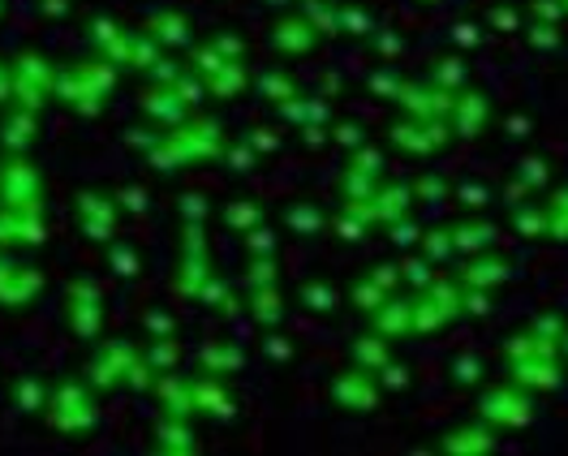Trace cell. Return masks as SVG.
<instances>
[{"instance_id":"cell-1","label":"cell","mask_w":568,"mask_h":456,"mask_svg":"<svg viewBox=\"0 0 568 456\" xmlns=\"http://www.w3.org/2000/svg\"><path fill=\"white\" fill-rule=\"evenodd\" d=\"M500 353L509 362V375L521 388H530V392H556L565 384V353H560V344L538 341L530 328L512 332L509 341L500 344Z\"/></svg>"},{"instance_id":"cell-2","label":"cell","mask_w":568,"mask_h":456,"mask_svg":"<svg viewBox=\"0 0 568 456\" xmlns=\"http://www.w3.org/2000/svg\"><path fill=\"white\" fill-rule=\"evenodd\" d=\"M538 404H534V392L521 388L516 379L512 384H500V388H487L482 400H478V418H487L496 431H525L534 422Z\"/></svg>"},{"instance_id":"cell-3","label":"cell","mask_w":568,"mask_h":456,"mask_svg":"<svg viewBox=\"0 0 568 456\" xmlns=\"http://www.w3.org/2000/svg\"><path fill=\"white\" fill-rule=\"evenodd\" d=\"M461 281H431L413 297V323H418V337L427 332H444L448 323H456L465 310H461Z\"/></svg>"},{"instance_id":"cell-4","label":"cell","mask_w":568,"mask_h":456,"mask_svg":"<svg viewBox=\"0 0 568 456\" xmlns=\"http://www.w3.org/2000/svg\"><path fill=\"white\" fill-rule=\"evenodd\" d=\"M453 138H456L453 121H422V116H405V121H397V125L388 129V142L400 147L405 156H418V160L440 156Z\"/></svg>"},{"instance_id":"cell-5","label":"cell","mask_w":568,"mask_h":456,"mask_svg":"<svg viewBox=\"0 0 568 456\" xmlns=\"http://www.w3.org/2000/svg\"><path fill=\"white\" fill-rule=\"evenodd\" d=\"M379 397H384V384H379V375L366 371V366H349V371H341V375L332 379V400H337L341 409L371 413V409H379Z\"/></svg>"},{"instance_id":"cell-6","label":"cell","mask_w":568,"mask_h":456,"mask_svg":"<svg viewBox=\"0 0 568 456\" xmlns=\"http://www.w3.org/2000/svg\"><path fill=\"white\" fill-rule=\"evenodd\" d=\"M435 448L448 456H491L500 448V431L487 418H478V422H465V426H453L448 435H440Z\"/></svg>"},{"instance_id":"cell-7","label":"cell","mask_w":568,"mask_h":456,"mask_svg":"<svg viewBox=\"0 0 568 456\" xmlns=\"http://www.w3.org/2000/svg\"><path fill=\"white\" fill-rule=\"evenodd\" d=\"M491 100L478 91V87H465V91H456L453 100V134L456 138H482V129L491 125Z\"/></svg>"},{"instance_id":"cell-8","label":"cell","mask_w":568,"mask_h":456,"mask_svg":"<svg viewBox=\"0 0 568 456\" xmlns=\"http://www.w3.org/2000/svg\"><path fill=\"white\" fill-rule=\"evenodd\" d=\"M512 259L509 254H496V250H482V254H469L465 259V267H456V281L461 285H474V288H496L504 285V281H512Z\"/></svg>"},{"instance_id":"cell-9","label":"cell","mask_w":568,"mask_h":456,"mask_svg":"<svg viewBox=\"0 0 568 456\" xmlns=\"http://www.w3.org/2000/svg\"><path fill=\"white\" fill-rule=\"evenodd\" d=\"M418 203V194H413V181H388V185H379L375 190V198H371V212H375V225H393L400 216H409V207Z\"/></svg>"},{"instance_id":"cell-10","label":"cell","mask_w":568,"mask_h":456,"mask_svg":"<svg viewBox=\"0 0 568 456\" xmlns=\"http://www.w3.org/2000/svg\"><path fill=\"white\" fill-rule=\"evenodd\" d=\"M375 332L388 337V341H405V337H418V323H413V301L409 297H388L375 315Z\"/></svg>"},{"instance_id":"cell-11","label":"cell","mask_w":568,"mask_h":456,"mask_svg":"<svg viewBox=\"0 0 568 456\" xmlns=\"http://www.w3.org/2000/svg\"><path fill=\"white\" fill-rule=\"evenodd\" d=\"M509 228L521 237V241H552V220H547V203H538V198H525V203H516L509 207Z\"/></svg>"},{"instance_id":"cell-12","label":"cell","mask_w":568,"mask_h":456,"mask_svg":"<svg viewBox=\"0 0 568 456\" xmlns=\"http://www.w3.org/2000/svg\"><path fill=\"white\" fill-rule=\"evenodd\" d=\"M453 241H456V254H482V250H496V241H500V228L491 225V220H456L453 225Z\"/></svg>"},{"instance_id":"cell-13","label":"cell","mask_w":568,"mask_h":456,"mask_svg":"<svg viewBox=\"0 0 568 456\" xmlns=\"http://www.w3.org/2000/svg\"><path fill=\"white\" fill-rule=\"evenodd\" d=\"M250 315H254V323L259 328H268V332H276L284 319V301L276 285H263V288H250Z\"/></svg>"},{"instance_id":"cell-14","label":"cell","mask_w":568,"mask_h":456,"mask_svg":"<svg viewBox=\"0 0 568 456\" xmlns=\"http://www.w3.org/2000/svg\"><path fill=\"white\" fill-rule=\"evenodd\" d=\"M349 357H353V366H366V371H384V366L393 362V349H388V337L371 332V337H357V341H353Z\"/></svg>"},{"instance_id":"cell-15","label":"cell","mask_w":568,"mask_h":456,"mask_svg":"<svg viewBox=\"0 0 568 456\" xmlns=\"http://www.w3.org/2000/svg\"><path fill=\"white\" fill-rule=\"evenodd\" d=\"M284 228L297 237H319L328 228V216L315 203H293V207H284Z\"/></svg>"},{"instance_id":"cell-16","label":"cell","mask_w":568,"mask_h":456,"mask_svg":"<svg viewBox=\"0 0 568 456\" xmlns=\"http://www.w3.org/2000/svg\"><path fill=\"white\" fill-rule=\"evenodd\" d=\"M194 409L203 413H216V418H232V397L216 384V375L207 379H194Z\"/></svg>"},{"instance_id":"cell-17","label":"cell","mask_w":568,"mask_h":456,"mask_svg":"<svg viewBox=\"0 0 568 456\" xmlns=\"http://www.w3.org/2000/svg\"><path fill=\"white\" fill-rule=\"evenodd\" d=\"M241 349L237 344H228V341H216V344H207L203 349V371L207 375H216V379H225V375H232V371H241Z\"/></svg>"},{"instance_id":"cell-18","label":"cell","mask_w":568,"mask_h":456,"mask_svg":"<svg viewBox=\"0 0 568 456\" xmlns=\"http://www.w3.org/2000/svg\"><path fill=\"white\" fill-rule=\"evenodd\" d=\"M418 250L435 263V267H444V263H453L456 259V241H453V225L444 228H427L422 232V241H418Z\"/></svg>"},{"instance_id":"cell-19","label":"cell","mask_w":568,"mask_h":456,"mask_svg":"<svg viewBox=\"0 0 568 456\" xmlns=\"http://www.w3.org/2000/svg\"><path fill=\"white\" fill-rule=\"evenodd\" d=\"M297 301L306 310H315V315H332L341 306V293H337V285H328V281H306V285L297 288Z\"/></svg>"},{"instance_id":"cell-20","label":"cell","mask_w":568,"mask_h":456,"mask_svg":"<svg viewBox=\"0 0 568 456\" xmlns=\"http://www.w3.org/2000/svg\"><path fill=\"white\" fill-rule=\"evenodd\" d=\"M435 87H444V91H465L469 87V65L461 57H440L435 65H431V73H427Z\"/></svg>"},{"instance_id":"cell-21","label":"cell","mask_w":568,"mask_h":456,"mask_svg":"<svg viewBox=\"0 0 568 456\" xmlns=\"http://www.w3.org/2000/svg\"><path fill=\"white\" fill-rule=\"evenodd\" d=\"M272 39H276V48L288 53V57H302V53L315 48V31H310L306 22H281V31H276Z\"/></svg>"},{"instance_id":"cell-22","label":"cell","mask_w":568,"mask_h":456,"mask_svg":"<svg viewBox=\"0 0 568 456\" xmlns=\"http://www.w3.org/2000/svg\"><path fill=\"white\" fill-rule=\"evenodd\" d=\"M516 176H521L534 194H543V190H552V160H547V156H521V160H516Z\"/></svg>"},{"instance_id":"cell-23","label":"cell","mask_w":568,"mask_h":456,"mask_svg":"<svg viewBox=\"0 0 568 456\" xmlns=\"http://www.w3.org/2000/svg\"><path fill=\"white\" fill-rule=\"evenodd\" d=\"M225 225L232 228V232H250V228L263 225V207L259 203H250V198H237V203H228L225 207Z\"/></svg>"},{"instance_id":"cell-24","label":"cell","mask_w":568,"mask_h":456,"mask_svg":"<svg viewBox=\"0 0 568 456\" xmlns=\"http://www.w3.org/2000/svg\"><path fill=\"white\" fill-rule=\"evenodd\" d=\"M530 332H534L538 341L560 344V341H565V332H568V319L560 315V310H538V315L530 319Z\"/></svg>"},{"instance_id":"cell-25","label":"cell","mask_w":568,"mask_h":456,"mask_svg":"<svg viewBox=\"0 0 568 456\" xmlns=\"http://www.w3.org/2000/svg\"><path fill=\"white\" fill-rule=\"evenodd\" d=\"M547 220H552V241H568V185H556L547 194Z\"/></svg>"},{"instance_id":"cell-26","label":"cell","mask_w":568,"mask_h":456,"mask_svg":"<svg viewBox=\"0 0 568 456\" xmlns=\"http://www.w3.org/2000/svg\"><path fill=\"white\" fill-rule=\"evenodd\" d=\"M388 297H393V293H388V288H379L375 281H371V276H362L357 285L349 288V301H353L357 310H366V315H375V310H379Z\"/></svg>"},{"instance_id":"cell-27","label":"cell","mask_w":568,"mask_h":456,"mask_svg":"<svg viewBox=\"0 0 568 456\" xmlns=\"http://www.w3.org/2000/svg\"><path fill=\"white\" fill-rule=\"evenodd\" d=\"M413 194H418V203H448V198H453V185H448V176H440V172H422V176L413 181Z\"/></svg>"},{"instance_id":"cell-28","label":"cell","mask_w":568,"mask_h":456,"mask_svg":"<svg viewBox=\"0 0 568 456\" xmlns=\"http://www.w3.org/2000/svg\"><path fill=\"white\" fill-rule=\"evenodd\" d=\"M482 375H487L482 357H474V353H456L453 357V384L456 388H478V384H482Z\"/></svg>"},{"instance_id":"cell-29","label":"cell","mask_w":568,"mask_h":456,"mask_svg":"<svg viewBox=\"0 0 568 456\" xmlns=\"http://www.w3.org/2000/svg\"><path fill=\"white\" fill-rule=\"evenodd\" d=\"M259 91H263V100H272V104H288V100L297 95V82H293L288 73H276V69H272V73L259 78Z\"/></svg>"},{"instance_id":"cell-30","label":"cell","mask_w":568,"mask_h":456,"mask_svg":"<svg viewBox=\"0 0 568 456\" xmlns=\"http://www.w3.org/2000/svg\"><path fill=\"white\" fill-rule=\"evenodd\" d=\"M400 272H405V285H413L418 293L435 281V263H431L422 250H418L413 259H405V263H400Z\"/></svg>"},{"instance_id":"cell-31","label":"cell","mask_w":568,"mask_h":456,"mask_svg":"<svg viewBox=\"0 0 568 456\" xmlns=\"http://www.w3.org/2000/svg\"><path fill=\"white\" fill-rule=\"evenodd\" d=\"M366 87L375 91V100H397V104H400L405 78H400L397 69H388V65H384V69H375V73H371V82H366Z\"/></svg>"},{"instance_id":"cell-32","label":"cell","mask_w":568,"mask_h":456,"mask_svg":"<svg viewBox=\"0 0 568 456\" xmlns=\"http://www.w3.org/2000/svg\"><path fill=\"white\" fill-rule=\"evenodd\" d=\"M453 198L465 207V212H482V207H491V190L482 185V181H461L453 190Z\"/></svg>"},{"instance_id":"cell-33","label":"cell","mask_w":568,"mask_h":456,"mask_svg":"<svg viewBox=\"0 0 568 456\" xmlns=\"http://www.w3.org/2000/svg\"><path fill=\"white\" fill-rule=\"evenodd\" d=\"M198 297L212 306V310H220V315H237V297H232V288L225 281H207V285L198 288Z\"/></svg>"},{"instance_id":"cell-34","label":"cell","mask_w":568,"mask_h":456,"mask_svg":"<svg viewBox=\"0 0 568 456\" xmlns=\"http://www.w3.org/2000/svg\"><path fill=\"white\" fill-rule=\"evenodd\" d=\"M461 310H465L469 319H487V315H491V288L465 285L461 288Z\"/></svg>"},{"instance_id":"cell-35","label":"cell","mask_w":568,"mask_h":456,"mask_svg":"<svg viewBox=\"0 0 568 456\" xmlns=\"http://www.w3.org/2000/svg\"><path fill=\"white\" fill-rule=\"evenodd\" d=\"M379 375V384H384V392H405L409 384H413V375H409V366L405 362H388L384 371H375Z\"/></svg>"},{"instance_id":"cell-36","label":"cell","mask_w":568,"mask_h":456,"mask_svg":"<svg viewBox=\"0 0 568 456\" xmlns=\"http://www.w3.org/2000/svg\"><path fill=\"white\" fill-rule=\"evenodd\" d=\"M530 48H534V53H556V48H560V31H556V22H538V26H530Z\"/></svg>"},{"instance_id":"cell-37","label":"cell","mask_w":568,"mask_h":456,"mask_svg":"<svg viewBox=\"0 0 568 456\" xmlns=\"http://www.w3.org/2000/svg\"><path fill=\"white\" fill-rule=\"evenodd\" d=\"M276 246H281V237H276L268 225H259V228H250V232H246V250H250V254H276Z\"/></svg>"},{"instance_id":"cell-38","label":"cell","mask_w":568,"mask_h":456,"mask_svg":"<svg viewBox=\"0 0 568 456\" xmlns=\"http://www.w3.org/2000/svg\"><path fill=\"white\" fill-rule=\"evenodd\" d=\"M366 276H371V281H375L379 288H388V293H397V288L405 285V272H400V263H375Z\"/></svg>"},{"instance_id":"cell-39","label":"cell","mask_w":568,"mask_h":456,"mask_svg":"<svg viewBox=\"0 0 568 456\" xmlns=\"http://www.w3.org/2000/svg\"><path fill=\"white\" fill-rule=\"evenodd\" d=\"M388 228H393V232H388V237H393V246H405V250H409V246H418V241H422V232H427V228L413 225L409 216H400V220H393Z\"/></svg>"},{"instance_id":"cell-40","label":"cell","mask_w":568,"mask_h":456,"mask_svg":"<svg viewBox=\"0 0 568 456\" xmlns=\"http://www.w3.org/2000/svg\"><path fill=\"white\" fill-rule=\"evenodd\" d=\"M332 142H341L349 151H357L362 142H366V129L357 125V121H341V125H332Z\"/></svg>"},{"instance_id":"cell-41","label":"cell","mask_w":568,"mask_h":456,"mask_svg":"<svg viewBox=\"0 0 568 456\" xmlns=\"http://www.w3.org/2000/svg\"><path fill=\"white\" fill-rule=\"evenodd\" d=\"M349 169H357V172H371V176H379V172H384V156H379L375 147H366V142H362V147L353 151V160H349Z\"/></svg>"},{"instance_id":"cell-42","label":"cell","mask_w":568,"mask_h":456,"mask_svg":"<svg viewBox=\"0 0 568 456\" xmlns=\"http://www.w3.org/2000/svg\"><path fill=\"white\" fill-rule=\"evenodd\" d=\"M44 400H48V392H44L39 379H22V384H18V404H22V409H44Z\"/></svg>"},{"instance_id":"cell-43","label":"cell","mask_w":568,"mask_h":456,"mask_svg":"<svg viewBox=\"0 0 568 456\" xmlns=\"http://www.w3.org/2000/svg\"><path fill=\"white\" fill-rule=\"evenodd\" d=\"M366 228L371 225H366L357 212H349V207H344V216L337 220V237H344V241H362V237H366Z\"/></svg>"},{"instance_id":"cell-44","label":"cell","mask_w":568,"mask_h":456,"mask_svg":"<svg viewBox=\"0 0 568 456\" xmlns=\"http://www.w3.org/2000/svg\"><path fill=\"white\" fill-rule=\"evenodd\" d=\"M504 134L516 138V142H521V138H530V134H534V116L530 113H509L504 116Z\"/></svg>"},{"instance_id":"cell-45","label":"cell","mask_w":568,"mask_h":456,"mask_svg":"<svg viewBox=\"0 0 568 456\" xmlns=\"http://www.w3.org/2000/svg\"><path fill=\"white\" fill-rule=\"evenodd\" d=\"M228 164H232L237 172H250V169H254V142L246 138L241 147H232V151H228Z\"/></svg>"},{"instance_id":"cell-46","label":"cell","mask_w":568,"mask_h":456,"mask_svg":"<svg viewBox=\"0 0 568 456\" xmlns=\"http://www.w3.org/2000/svg\"><path fill=\"white\" fill-rule=\"evenodd\" d=\"M525 198H534V190H530V185H525V181L512 172L509 185H504V203H509V207H516V203H525Z\"/></svg>"},{"instance_id":"cell-47","label":"cell","mask_w":568,"mask_h":456,"mask_svg":"<svg viewBox=\"0 0 568 456\" xmlns=\"http://www.w3.org/2000/svg\"><path fill=\"white\" fill-rule=\"evenodd\" d=\"M344 31H353V35H366V31H371V18H366V13H362V9H344Z\"/></svg>"},{"instance_id":"cell-48","label":"cell","mask_w":568,"mask_h":456,"mask_svg":"<svg viewBox=\"0 0 568 456\" xmlns=\"http://www.w3.org/2000/svg\"><path fill=\"white\" fill-rule=\"evenodd\" d=\"M147 328L156 332V341H160V337H172V332H177V328H172V319H169V315H160V310H151V315H147Z\"/></svg>"},{"instance_id":"cell-49","label":"cell","mask_w":568,"mask_h":456,"mask_svg":"<svg viewBox=\"0 0 568 456\" xmlns=\"http://www.w3.org/2000/svg\"><path fill=\"white\" fill-rule=\"evenodd\" d=\"M268 357L272 362H288L293 357V344L284 341V337H268Z\"/></svg>"},{"instance_id":"cell-50","label":"cell","mask_w":568,"mask_h":456,"mask_svg":"<svg viewBox=\"0 0 568 456\" xmlns=\"http://www.w3.org/2000/svg\"><path fill=\"white\" fill-rule=\"evenodd\" d=\"M181 207H185V216H190V220H203V216H207V203H203L198 194H185V203H181Z\"/></svg>"},{"instance_id":"cell-51","label":"cell","mask_w":568,"mask_h":456,"mask_svg":"<svg viewBox=\"0 0 568 456\" xmlns=\"http://www.w3.org/2000/svg\"><path fill=\"white\" fill-rule=\"evenodd\" d=\"M456 44H461V48H474V44H478V31H474L469 22H456Z\"/></svg>"},{"instance_id":"cell-52","label":"cell","mask_w":568,"mask_h":456,"mask_svg":"<svg viewBox=\"0 0 568 456\" xmlns=\"http://www.w3.org/2000/svg\"><path fill=\"white\" fill-rule=\"evenodd\" d=\"M250 142H254V151H276V147H281V138H276V134H259V129L250 134Z\"/></svg>"},{"instance_id":"cell-53","label":"cell","mask_w":568,"mask_h":456,"mask_svg":"<svg viewBox=\"0 0 568 456\" xmlns=\"http://www.w3.org/2000/svg\"><path fill=\"white\" fill-rule=\"evenodd\" d=\"M491 22H496V31H504V35L516 31V13H509V9H496V13H491Z\"/></svg>"},{"instance_id":"cell-54","label":"cell","mask_w":568,"mask_h":456,"mask_svg":"<svg viewBox=\"0 0 568 456\" xmlns=\"http://www.w3.org/2000/svg\"><path fill=\"white\" fill-rule=\"evenodd\" d=\"M534 13H543L547 22H560V9H556V0H534Z\"/></svg>"},{"instance_id":"cell-55","label":"cell","mask_w":568,"mask_h":456,"mask_svg":"<svg viewBox=\"0 0 568 456\" xmlns=\"http://www.w3.org/2000/svg\"><path fill=\"white\" fill-rule=\"evenodd\" d=\"M116 263H121L116 272H125V276H134V272H138V267H134V250H116Z\"/></svg>"},{"instance_id":"cell-56","label":"cell","mask_w":568,"mask_h":456,"mask_svg":"<svg viewBox=\"0 0 568 456\" xmlns=\"http://www.w3.org/2000/svg\"><path fill=\"white\" fill-rule=\"evenodd\" d=\"M379 53H384V57H397V53H400L397 35H379Z\"/></svg>"},{"instance_id":"cell-57","label":"cell","mask_w":568,"mask_h":456,"mask_svg":"<svg viewBox=\"0 0 568 456\" xmlns=\"http://www.w3.org/2000/svg\"><path fill=\"white\" fill-rule=\"evenodd\" d=\"M125 207L143 212V207H147V194H138V190H125Z\"/></svg>"},{"instance_id":"cell-58","label":"cell","mask_w":568,"mask_h":456,"mask_svg":"<svg viewBox=\"0 0 568 456\" xmlns=\"http://www.w3.org/2000/svg\"><path fill=\"white\" fill-rule=\"evenodd\" d=\"M560 353H565V362H568V332H565V341H560Z\"/></svg>"},{"instance_id":"cell-59","label":"cell","mask_w":568,"mask_h":456,"mask_svg":"<svg viewBox=\"0 0 568 456\" xmlns=\"http://www.w3.org/2000/svg\"><path fill=\"white\" fill-rule=\"evenodd\" d=\"M565 4H568V0H565Z\"/></svg>"}]
</instances>
